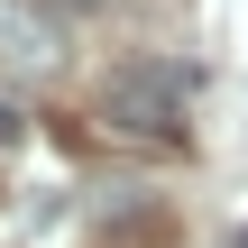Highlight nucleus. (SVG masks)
Here are the masks:
<instances>
[{
    "instance_id": "nucleus-1",
    "label": "nucleus",
    "mask_w": 248,
    "mask_h": 248,
    "mask_svg": "<svg viewBox=\"0 0 248 248\" xmlns=\"http://www.w3.org/2000/svg\"><path fill=\"white\" fill-rule=\"evenodd\" d=\"M184 101H193V74L166 64V55H129L101 74V120L129 129V138H175L184 129Z\"/></svg>"
},
{
    "instance_id": "nucleus-2",
    "label": "nucleus",
    "mask_w": 248,
    "mask_h": 248,
    "mask_svg": "<svg viewBox=\"0 0 248 248\" xmlns=\"http://www.w3.org/2000/svg\"><path fill=\"white\" fill-rule=\"evenodd\" d=\"M64 46H55V28L28 9V0H0V64H18V74H46Z\"/></svg>"
},
{
    "instance_id": "nucleus-3",
    "label": "nucleus",
    "mask_w": 248,
    "mask_h": 248,
    "mask_svg": "<svg viewBox=\"0 0 248 248\" xmlns=\"http://www.w3.org/2000/svg\"><path fill=\"white\" fill-rule=\"evenodd\" d=\"M9 138H18V110H9V101H0V147H9Z\"/></svg>"
},
{
    "instance_id": "nucleus-4",
    "label": "nucleus",
    "mask_w": 248,
    "mask_h": 248,
    "mask_svg": "<svg viewBox=\"0 0 248 248\" xmlns=\"http://www.w3.org/2000/svg\"><path fill=\"white\" fill-rule=\"evenodd\" d=\"M64 9H110V0H64Z\"/></svg>"
},
{
    "instance_id": "nucleus-5",
    "label": "nucleus",
    "mask_w": 248,
    "mask_h": 248,
    "mask_svg": "<svg viewBox=\"0 0 248 248\" xmlns=\"http://www.w3.org/2000/svg\"><path fill=\"white\" fill-rule=\"evenodd\" d=\"M230 248H248V221H239V239H230Z\"/></svg>"
}]
</instances>
